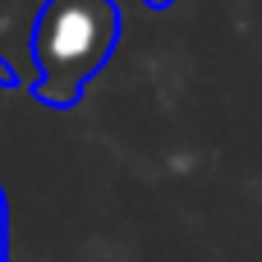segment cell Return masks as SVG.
<instances>
[{"mask_svg":"<svg viewBox=\"0 0 262 262\" xmlns=\"http://www.w3.org/2000/svg\"><path fill=\"white\" fill-rule=\"evenodd\" d=\"M120 5L115 0H41L32 14V97L46 111H74L88 83L106 69L120 46Z\"/></svg>","mask_w":262,"mask_h":262,"instance_id":"6da1fadb","label":"cell"},{"mask_svg":"<svg viewBox=\"0 0 262 262\" xmlns=\"http://www.w3.org/2000/svg\"><path fill=\"white\" fill-rule=\"evenodd\" d=\"M9 253V203H5V189H0V258Z\"/></svg>","mask_w":262,"mask_h":262,"instance_id":"7a4b0ae2","label":"cell"},{"mask_svg":"<svg viewBox=\"0 0 262 262\" xmlns=\"http://www.w3.org/2000/svg\"><path fill=\"white\" fill-rule=\"evenodd\" d=\"M18 78H23V74H18V64L0 55V88H18Z\"/></svg>","mask_w":262,"mask_h":262,"instance_id":"3957f363","label":"cell"},{"mask_svg":"<svg viewBox=\"0 0 262 262\" xmlns=\"http://www.w3.org/2000/svg\"><path fill=\"white\" fill-rule=\"evenodd\" d=\"M147 5H152V9H166V5H175V0H147Z\"/></svg>","mask_w":262,"mask_h":262,"instance_id":"277c9868","label":"cell"}]
</instances>
